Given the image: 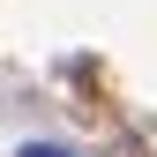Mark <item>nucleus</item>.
I'll list each match as a JSON object with an SVG mask.
<instances>
[{"label":"nucleus","mask_w":157,"mask_h":157,"mask_svg":"<svg viewBox=\"0 0 157 157\" xmlns=\"http://www.w3.org/2000/svg\"><path fill=\"white\" fill-rule=\"evenodd\" d=\"M15 157H75V150H60V142H23Z\"/></svg>","instance_id":"f257e3e1"}]
</instances>
